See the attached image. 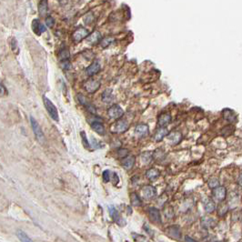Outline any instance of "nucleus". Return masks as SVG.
I'll return each instance as SVG.
<instances>
[{"mask_svg": "<svg viewBox=\"0 0 242 242\" xmlns=\"http://www.w3.org/2000/svg\"><path fill=\"white\" fill-rule=\"evenodd\" d=\"M185 240H186V241H195V240H193V239L189 238V237H188V236H186V238H185Z\"/></svg>", "mask_w": 242, "mask_h": 242, "instance_id": "obj_44", "label": "nucleus"}, {"mask_svg": "<svg viewBox=\"0 0 242 242\" xmlns=\"http://www.w3.org/2000/svg\"><path fill=\"white\" fill-rule=\"evenodd\" d=\"M147 178L150 180V181H155L158 179V178L159 177V171L157 168H149L147 173H146Z\"/></svg>", "mask_w": 242, "mask_h": 242, "instance_id": "obj_23", "label": "nucleus"}, {"mask_svg": "<svg viewBox=\"0 0 242 242\" xmlns=\"http://www.w3.org/2000/svg\"><path fill=\"white\" fill-rule=\"evenodd\" d=\"M80 136L81 137H82V140H83V143H84L85 147L87 148H90V144H89V142H88V140H87V138H86V133H85L84 131H81Z\"/></svg>", "mask_w": 242, "mask_h": 242, "instance_id": "obj_35", "label": "nucleus"}, {"mask_svg": "<svg viewBox=\"0 0 242 242\" xmlns=\"http://www.w3.org/2000/svg\"><path fill=\"white\" fill-rule=\"evenodd\" d=\"M181 139H182V134L179 131H174L167 136V143L170 144L171 146H176L179 144Z\"/></svg>", "mask_w": 242, "mask_h": 242, "instance_id": "obj_11", "label": "nucleus"}, {"mask_svg": "<svg viewBox=\"0 0 242 242\" xmlns=\"http://www.w3.org/2000/svg\"><path fill=\"white\" fill-rule=\"evenodd\" d=\"M227 195V189L223 186H217V188H213L212 192V197L217 202H223L224 199L226 198Z\"/></svg>", "mask_w": 242, "mask_h": 242, "instance_id": "obj_4", "label": "nucleus"}, {"mask_svg": "<svg viewBox=\"0 0 242 242\" xmlns=\"http://www.w3.org/2000/svg\"><path fill=\"white\" fill-rule=\"evenodd\" d=\"M167 233L170 238L175 240H179L181 237V231L179 226H170L169 228H167Z\"/></svg>", "mask_w": 242, "mask_h": 242, "instance_id": "obj_15", "label": "nucleus"}, {"mask_svg": "<svg viewBox=\"0 0 242 242\" xmlns=\"http://www.w3.org/2000/svg\"><path fill=\"white\" fill-rule=\"evenodd\" d=\"M91 128L92 129L98 133V135L100 136H104L105 133H106V130H105V127L103 125L102 122H100V120H95L91 123Z\"/></svg>", "mask_w": 242, "mask_h": 242, "instance_id": "obj_16", "label": "nucleus"}, {"mask_svg": "<svg viewBox=\"0 0 242 242\" xmlns=\"http://www.w3.org/2000/svg\"><path fill=\"white\" fill-rule=\"evenodd\" d=\"M167 134H168L167 129L166 127H160V128L156 131L155 135H154V140H155L156 142H159V141H161L165 136H167Z\"/></svg>", "mask_w": 242, "mask_h": 242, "instance_id": "obj_18", "label": "nucleus"}, {"mask_svg": "<svg viewBox=\"0 0 242 242\" xmlns=\"http://www.w3.org/2000/svg\"><path fill=\"white\" fill-rule=\"evenodd\" d=\"M92 142H93V146H94V148H99L100 144H99V143H98V141H97V139H96V138L92 137Z\"/></svg>", "mask_w": 242, "mask_h": 242, "instance_id": "obj_41", "label": "nucleus"}, {"mask_svg": "<svg viewBox=\"0 0 242 242\" xmlns=\"http://www.w3.org/2000/svg\"><path fill=\"white\" fill-rule=\"evenodd\" d=\"M153 159V153L150 151H146L141 154V161L143 164H149Z\"/></svg>", "mask_w": 242, "mask_h": 242, "instance_id": "obj_27", "label": "nucleus"}, {"mask_svg": "<svg viewBox=\"0 0 242 242\" xmlns=\"http://www.w3.org/2000/svg\"><path fill=\"white\" fill-rule=\"evenodd\" d=\"M88 35H89V32H88L87 29L80 27V28H78V29L73 33L72 37H73V40H74L75 42H80L84 38L87 37Z\"/></svg>", "mask_w": 242, "mask_h": 242, "instance_id": "obj_10", "label": "nucleus"}, {"mask_svg": "<svg viewBox=\"0 0 242 242\" xmlns=\"http://www.w3.org/2000/svg\"><path fill=\"white\" fill-rule=\"evenodd\" d=\"M111 175H112V172L109 171V170H105L102 174V177H103V180L105 182H109L111 181Z\"/></svg>", "mask_w": 242, "mask_h": 242, "instance_id": "obj_34", "label": "nucleus"}, {"mask_svg": "<svg viewBox=\"0 0 242 242\" xmlns=\"http://www.w3.org/2000/svg\"><path fill=\"white\" fill-rule=\"evenodd\" d=\"M32 28H33V31L36 34H37V35H40V34H42V33H44L46 31V27L43 24H41L38 19H34L33 20Z\"/></svg>", "mask_w": 242, "mask_h": 242, "instance_id": "obj_22", "label": "nucleus"}, {"mask_svg": "<svg viewBox=\"0 0 242 242\" xmlns=\"http://www.w3.org/2000/svg\"><path fill=\"white\" fill-rule=\"evenodd\" d=\"M102 37H101V34L98 32V31H96L94 33H92L91 35H89L87 37H86V41L91 44V45H95L97 43H100Z\"/></svg>", "mask_w": 242, "mask_h": 242, "instance_id": "obj_20", "label": "nucleus"}, {"mask_svg": "<svg viewBox=\"0 0 242 242\" xmlns=\"http://www.w3.org/2000/svg\"><path fill=\"white\" fill-rule=\"evenodd\" d=\"M142 196L145 199L149 200L151 198H153L156 194H157V190L153 186H145L142 188Z\"/></svg>", "mask_w": 242, "mask_h": 242, "instance_id": "obj_13", "label": "nucleus"}, {"mask_svg": "<svg viewBox=\"0 0 242 242\" xmlns=\"http://www.w3.org/2000/svg\"><path fill=\"white\" fill-rule=\"evenodd\" d=\"M136 159L134 156H127L123 160H122V167L126 170H130L135 165Z\"/></svg>", "mask_w": 242, "mask_h": 242, "instance_id": "obj_17", "label": "nucleus"}, {"mask_svg": "<svg viewBox=\"0 0 242 242\" xmlns=\"http://www.w3.org/2000/svg\"><path fill=\"white\" fill-rule=\"evenodd\" d=\"M171 122V116L168 113H163L159 117L158 124L159 127H166Z\"/></svg>", "mask_w": 242, "mask_h": 242, "instance_id": "obj_21", "label": "nucleus"}, {"mask_svg": "<svg viewBox=\"0 0 242 242\" xmlns=\"http://www.w3.org/2000/svg\"><path fill=\"white\" fill-rule=\"evenodd\" d=\"M130 198H131V203L134 207H140L142 205V202H141V199L140 198L138 197L137 194L136 193H132L130 195Z\"/></svg>", "mask_w": 242, "mask_h": 242, "instance_id": "obj_29", "label": "nucleus"}, {"mask_svg": "<svg viewBox=\"0 0 242 242\" xmlns=\"http://www.w3.org/2000/svg\"><path fill=\"white\" fill-rule=\"evenodd\" d=\"M100 85H101V83H100L99 80H97V79H90L86 80L84 83V87L88 93L92 94V93L96 92L100 87Z\"/></svg>", "mask_w": 242, "mask_h": 242, "instance_id": "obj_5", "label": "nucleus"}, {"mask_svg": "<svg viewBox=\"0 0 242 242\" xmlns=\"http://www.w3.org/2000/svg\"><path fill=\"white\" fill-rule=\"evenodd\" d=\"M48 10V0H41L38 5V12L41 16H46Z\"/></svg>", "mask_w": 242, "mask_h": 242, "instance_id": "obj_25", "label": "nucleus"}, {"mask_svg": "<svg viewBox=\"0 0 242 242\" xmlns=\"http://www.w3.org/2000/svg\"><path fill=\"white\" fill-rule=\"evenodd\" d=\"M111 181H112V183H113L114 185H117V184L118 183L119 179H118V176H117V173L112 172V175H111Z\"/></svg>", "mask_w": 242, "mask_h": 242, "instance_id": "obj_38", "label": "nucleus"}, {"mask_svg": "<svg viewBox=\"0 0 242 242\" xmlns=\"http://www.w3.org/2000/svg\"><path fill=\"white\" fill-rule=\"evenodd\" d=\"M108 211H109V214L110 217H112V219L119 226H125L126 225V222H125V219L121 217L120 214L118 213V211L116 209V208L110 206L108 208Z\"/></svg>", "mask_w": 242, "mask_h": 242, "instance_id": "obj_7", "label": "nucleus"}, {"mask_svg": "<svg viewBox=\"0 0 242 242\" xmlns=\"http://www.w3.org/2000/svg\"><path fill=\"white\" fill-rule=\"evenodd\" d=\"M108 115L112 119H119L124 115V110L119 105H112L108 109Z\"/></svg>", "mask_w": 242, "mask_h": 242, "instance_id": "obj_3", "label": "nucleus"}, {"mask_svg": "<svg viewBox=\"0 0 242 242\" xmlns=\"http://www.w3.org/2000/svg\"><path fill=\"white\" fill-rule=\"evenodd\" d=\"M43 102H44V106L47 109L48 115L50 116V117L55 120V121H58L59 119V116H58V111H57V108H56L53 102L48 98L46 96H43Z\"/></svg>", "mask_w": 242, "mask_h": 242, "instance_id": "obj_1", "label": "nucleus"}, {"mask_svg": "<svg viewBox=\"0 0 242 242\" xmlns=\"http://www.w3.org/2000/svg\"><path fill=\"white\" fill-rule=\"evenodd\" d=\"M148 213L149 218L151 221H153L156 224H161V215H160L159 210L157 208H154V207L149 208L148 210Z\"/></svg>", "mask_w": 242, "mask_h": 242, "instance_id": "obj_12", "label": "nucleus"}, {"mask_svg": "<svg viewBox=\"0 0 242 242\" xmlns=\"http://www.w3.org/2000/svg\"><path fill=\"white\" fill-rule=\"evenodd\" d=\"M205 211L208 212V213H212L216 210V204L214 201L212 200H209L206 204H205Z\"/></svg>", "mask_w": 242, "mask_h": 242, "instance_id": "obj_28", "label": "nucleus"}, {"mask_svg": "<svg viewBox=\"0 0 242 242\" xmlns=\"http://www.w3.org/2000/svg\"><path fill=\"white\" fill-rule=\"evenodd\" d=\"M61 66L63 67V69H69L71 67V64L69 63L68 59L67 60H63L61 63Z\"/></svg>", "mask_w": 242, "mask_h": 242, "instance_id": "obj_39", "label": "nucleus"}, {"mask_svg": "<svg viewBox=\"0 0 242 242\" xmlns=\"http://www.w3.org/2000/svg\"><path fill=\"white\" fill-rule=\"evenodd\" d=\"M112 131L115 133H124L129 129V124L126 120L120 119L117 120L113 126H112Z\"/></svg>", "mask_w": 242, "mask_h": 242, "instance_id": "obj_6", "label": "nucleus"}, {"mask_svg": "<svg viewBox=\"0 0 242 242\" xmlns=\"http://www.w3.org/2000/svg\"><path fill=\"white\" fill-rule=\"evenodd\" d=\"M101 70V65L98 60H95L90 66L86 68V74L88 77H93L94 75L98 74Z\"/></svg>", "mask_w": 242, "mask_h": 242, "instance_id": "obj_8", "label": "nucleus"}, {"mask_svg": "<svg viewBox=\"0 0 242 242\" xmlns=\"http://www.w3.org/2000/svg\"><path fill=\"white\" fill-rule=\"evenodd\" d=\"M77 98H78V100L79 101V103H80L81 105H83L90 113H92V114H95V113H96V111H97L96 108L94 107V105H93L85 96H83L82 94H79V95L77 96Z\"/></svg>", "mask_w": 242, "mask_h": 242, "instance_id": "obj_9", "label": "nucleus"}, {"mask_svg": "<svg viewBox=\"0 0 242 242\" xmlns=\"http://www.w3.org/2000/svg\"><path fill=\"white\" fill-rule=\"evenodd\" d=\"M217 186H219V181L217 178H212L209 181V187L210 188H215Z\"/></svg>", "mask_w": 242, "mask_h": 242, "instance_id": "obj_33", "label": "nucleus"}, {"mask_svg": "<svg viewBox=\"0 0 242 242\" xmlns=\"http://www.w3.org/2000/svg\"><path fill=\"white\" fill-rule=\"evenodd\" d=\"M118 155L120 157H126V156H128V150L125 148H121L118 150Z\"/></svg>", "mask_w": 242, "mask_h": 242, "instance_id": "obj_40", "label": "nucleus"}, {"mask_svg": "<svg viewBox=\"0 0 242 242\" xmlns=\"http://www.w3.org/2000/svg\"><path fill=\"white\" fill-rule=\"evenodd\" d=\"M222 116H223L224 119L227 120L229 123H232V122L236 121V115H235L234 111L229 109V108L224 109L222 111Z\"/></svg>", "mask_w": 242, "mask_h": 242, "instance_id": "obj_19", "label": "nucleus"}, {"mask_svg": "<svg viewBox=\"0 0 242 242\" xmlns=\"http://www.w3.org/2000/svg\"><path fill=\"white\" fill-rule=\"evenodd\" d=\"M148 133H149V129L148 126L146 124H139L135 129V134L139 138L147 136Z\"/></svg>", "mask_w": 242, "mask_h": 242, "instance_id": "obj_14", "label": "nucleus"}, {"mask_svg": "<svg viewBox=\"0 0 242 242\" xmlns=\"http://www.w3.org/2000/svg\"><path fill=\"white\" fill-rule=\"evenodd\" d=\"M30 123H31V127H32V129H33V132L35 134L36 138L37 139V141L40 144H44L45 141H46V138H45L44 133H43V131L41 129L40 125L38 124V122L33 117H30Z\"/></svg>", "mask_w": 242, "mask_h": 242, "instance_id": "obj_2", "label": "nucleus"}, {"mask_svg": "<svg viewBox=\"0 0 242 242\" xmlns=\"http://www.w3.org/2000/svg\"><path fill=\"white\" fill-rule=\"evenodd\" d=\"M17 238L19 239V240H21V241H32V240L27 236L23 230H21V229H18V230L17 231Z\"/></svg>", "mask_w": 242, "mask_h": 242, "instance_id": "obj_30", "label": "nucleus"}, {"mask_svg": "<svg viewBox=\"0 0 242 242\" xmlns=\"http://www.w3.org/2000/svg\"><path fill=\"white\" fill-rule=\"evenodd\" d=\"M215 220H214L213 218H211V217H203L202 220H201V225H202V227L205 228V229L212 228V227L215 226Z\"/></svg>", "mask_w": 242, "mask_h": 242, "instance_id": "obj_26", "label": "nucleus"}, {"mask_svg": "<svg viewBox=\"0 0 242 242\" xmlns=\"http://www.w3.org/2000/svg\"><path fill=\"white\" fill-rule=\"evenodd\" d=\"M5 91H6V89L5 88L4 85H3V84H1V96H2V97L4 96V93H5Z\"/></svg>", "mask_w": 242, "mask_h": 242, "instance_id": "obj_42", "label": "nucleus"}, {"mask_svg": "<svg viewBox=\"0 0 242 242\" xmlns=\"http://www.w3.org/2000/svg\"><path fill=\"white\" fill-rule=\"evenodd\" d=\"M46 24L48 27H53V26L55 25V19L51 16H48L46 18Z\"/></svg>", "mask_w": 242, "mask_h": 242, "instance_id": "obj_36", "label": "nucleus"}, {"mask_svg": "<svg viewBox=\"0 0 242 242\" xmlns=\"http://www.w3.org/2000/svg\"><path fill=\"white\" fill-rule=\"evenodd\" d=\"M238 182H239V185L242 187V173L240 175V178H239V179H238Z\"/></svg>", "mask_w": 242, "mask_h": 242, "instance_id": "obj_43", "label": "nucleus"}, {"mask_svg": "<svg viewBox=\"0 0 242 242\" xmlns=\"http://www.w3.org/2000/svg\"><path fill=\"white\" fill-rule=\"evenodd\" d=\"M228 211V205H221L218 209V215L223 216L226 214V212Z\"/></svg>", "mask_w": 242, "mask_h": 242, "instance_id": "obj_37", "label": "nucleus"}, {"mask_svg": "<svg viewBox=\"0 0 242 242\" xmlns=\"http://www.w3.org/2000/svg\"><path fill=\"white\" fill-rule=\"evenodd\" d=\"M113 41H114V38H113V37H105V38L101 39L100 45H101L102 48H107Z\"/></svg>", "mask_w": 242, "mask_h": 242, "instance_id": "obj_31", "label": "nucleus"}, {"mask_svg": "<svg viewBox=\"0 0 242 242\" xmlns=\"http://www.w3.org/2000/svg\"><path fill=\"white\" fill-rule=\"evenodd\" d=\"M59 57L60 59L63 60H67L69 58V51L67 49H62L59 52Z\"/></svg>", "mask_w": 242, "mask_h": 242, "instance_id": "obj_32", "label": "nucleus"}, {"mask_svg": "<svg viewBox=\"0 0 242 242\" xmlns=\"http://www.w3.org/2000/svg\"><path fill=\"white\" fill-rule=\"evenodd\" d=\"M102 101L105 102V103H111L114 99L113 98V92L111 89H106L103 93H102Z\"/></svg>", "mask_w": 242, "mask_h": 242, "instance_id": "obj_24", "label": "nucleus"}]
</instances>
